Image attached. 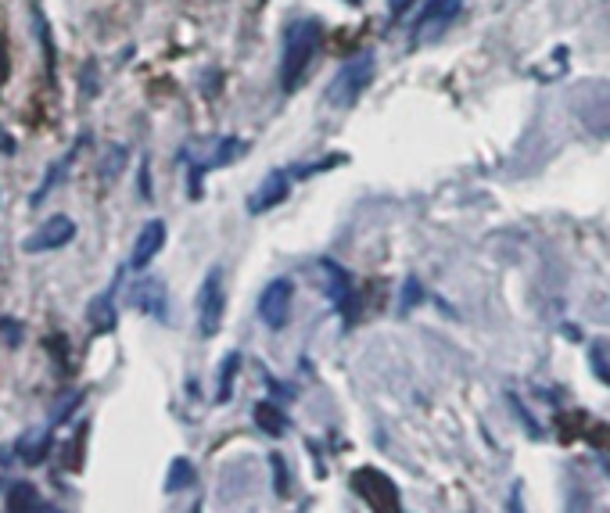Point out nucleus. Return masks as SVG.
I'll use <instances>...</instances> for the list:
<instances>
[{
	"mask_svg": "<svg viewBox=\"0 0 610 513\" xmlns=\"http://www.w3.org/2000/svg\"><path fill=\"white\" fill-rule=\"evenodd\" d=\"M320 40H323V26L316 18H295L288 26V44H284V61H280V87L288 94L305 83L312 55L320 51Z\"/></svg>",
	"mask_w": 610,
	"mask_h": 513,
	"instance_id": "obj_1",
	"label": "nucleus"
},
{
	"mask_svg": "<svg viewBox=\"0 0 610 513\" xmlns=\"http://www.w3.org/2000/svg\"><path fill=\"white\" fill-rule=\"evenodd\" d=\"M223 313H227V284H223V270L212 266L208 277L201 281V291H198V331H201V338L219 334Z\"/></svg>",
	"mask_w": 610,
	"mask_h": 513,
	"instance_id": "obj_2",
	"label": "nucleus"
},
{
	"mask_svg": "<svg viewBox=\"0 0 610 513\" xmlns=\"http://www.w3.org/2000/svg\"><path fill=\"white\" fill-rule=\"evenodd\" d=\"M370 79H373V55L352 57V61L341 65V72L334 76V83H330V90H327V101H330L334 108L356 105V97L370 87Z\"/></svg>",
	"mask_w": 610,
	"mask_h": 513,
	"instance_id": "obj_3",
	"label": "nucleus"
},
{
	"mask_svg": "<svg viewBox=\"0 0 610 513\" xmlns=\"http://www.w3.org/2000/svg\"><path fill=\"white\" fill-rule=\"evenodd\" d=\"M352 488L356 496L366 499L370 510H381V513H399V488L391 485V477H384L381 470L373 467H360L352 474Z\"/></svg>",
	"mask_w": 610,
	"mask_h": 513,
	"instance_id": "obj_4",
	"label": "nucleus"
},
{
	"mask_svg": "<svg viewBox=\"0 0 610 513\" xmlns=\"http://www.w3.org/2000/svg\"><path fill=\"white\" fill-rule=\"evenodd\" d=\"M291 294H295V287H291L288 277H277V281H269V284L262 287V294H259V316H262V323L269 331H280L288 323V316H291Z\"/></svg>",
	"mask_w": 610,
	"mask_h": 513,
	"instance_id": "obj_5",
	"label": "nucleus"
},
{
	"mask_svg": "<svg viewBox=\"0 0 610 513\" xmlns=\"http://www.w3.org/2000/svg\"><path fill=\"white\" fill-rule=\"evenodd\" d=\"M72 237H76V223H72L68 216H51L44 227H36L25 241H22V248H25L29 255H40V251L65 248Z\"/></svg>",
	"mask_w": 610,
	"mask_h": 513,
	"instance_id": "obj_6",
	"label": "nucleus"
},
{
	"mask_svg": "<svg viewBox=\"0 0 610 513\" xmlns=\"http://www.w3.org/2000/svg\"><path fill=\"white\" fill-rule=\"evenodd\" d=\"M460 7H463V0H431L427 11L417 18V26H413V40H434V36H442V33L456 22Z\"/></svg>",
	"mask_w": 610,
	"mask_h": 513,
	"instance_id": "obj_7",
	"label": "nucleus"
},
{
	"mask_svg": "<svg viewBox=\"0 0 610 513\" xmlns=\"http://www.w3.org/2000/svg\"><path fill=\"white\" fill-rule=\"evenodd\" d=\"M129 302H133V309H140V313H147L151 320H166V284L158 281V277H144V281H137V284L129 287Z\"/></svg>",
	"mask_w": 610,
	"mask_h": 513,
	"instance_id": "obj_8",
	"label": "nucleus"
},
{
	"mask_svg": "<svg viewBox=\"0 0 610 513\" xmlns=\"http://www.w3.org/2000/svg\"><path fill=\"white\" fill-rule=\"evenodd\" d=\"M162 244H166V223H162V220L144 223V230H140V233H137V241H133L129 266H133V270H147V266H151V259L162 251Z\"/></svg>",
	"mask_w": 610,
	"mask_h": 513,
	"instance_id": "obj_9",
	"label": "nucleus"
},
{
	"mask_svg": "<svg viewBox=\"0 0 610 513\" xmlns=\"http://www.w3.org/2000/svg\"><path fill=\"white\" fill-rule=\"evenodd\" d=\"M288 190H291V176H288L284 169L269 172V176L262 180V187L248 198V212H251V216H259V212H266V209L280 205V201L288 198Z\"/></svg>",
	"mask_w": 610,
	"mask_h": 513,
	"instance_id": "obj_10",
	"label": "nucleus"
},
{
	"mask_svg": "<svg viewBox=\"0 0 610 513\" xmlns=\"http://www.w3.org/2000/svg\"><path fill=\"white\" fill-rule=\"evenodd\" d=\"M55 435H51V427H33V431H25L18 442H15V457L22 459V463H29V467H36V463H44L47 453H51V442Z\"/></svg>",
	"mask_w": 610,
	"mask_h": 513,
	"instance_id": "obj_11",
	"label": "nucleus"
},
{
	"mask_svg": "<svg viewBox=\"0 0 610 513\" xmlns=\"http://www.w3.org/2000/svg\"><path fill=\"white\" fill-rule=\"evenodd\" d=\"M320 277L327 281V294H330V302L338 305V309H345L349 313V298H352V287H349V277H345V270L334 262V259H320Z\"/></svg>",
	"mask_w": 610,
	"mask_h": 513,
	"instance_id": "obj_12",
	"label": "nucleus"
},
{
	"mask_svg": "<svg viewBox=\"0 0 610 513\" xmlns=\"http://www.w3.org/2000/svg\"><path fill=\"white\" fill-rule=\"evenodd\" d=\"M7 510L15 513H51L55 507L47 499H40V492L29 485V481H18L7 488Z\"/></svg>",
	"mask_w": 610,
	"mask_h": 513,
	"instance_id": "obj_13",
	"label": "nucleus"
},
{
	"mask_svg": "<svg viewBox=\"0 0 610 513\" xmlns=\"http://www.w3.org/2000/svg\"><path fill=\"white\" fill-rule=\"evenodd\" d=\"M86 320L97 334H112L116 323H119V313H116V302H112V291H101L90 305H86Z\"/></svg>",
	"mask_w": 610,
	"mask_h": 513,
	"instance_id": "obj_14",
	"label": "nucleus"
},
{
	"mask_svg": "<svg viewBox=\"0 0 610 513\" xmlns=\"http://www.w3.org/2000/svg\"><path fill=\"white\" fill-rule=\"evenodd\" d=\"M79 148H83V140H79V144H76V148H72V151H68V155H65L61 162H55L51 169L44 172V180H40V187H36V190H33V198H29L33 205H44V198H47V194H51V190L58 187V183H61V176H65V172H68V166L76 162V151H79Z\"/></svg>",
	"mask_w": 610,
	"mask_h": 513,
	"instance_id": "obj_15",
	"label": "nucleus"
},
{
	"mask_svg": "<svg viewBox=\"0 0 610 513\" xmlns=\"http://www.w3.org/2000/svg\"><path fill=\"white\" fill-rule=\"evenodd\" d=\"M255 424H259L266 435H284V431H288V416H284L273 402H259V405H255Z\"/></svg>",
	"mask_w": 610,
	"mask_h": 513,
	"instance_id": "obj_16",
	"label": "nucleus"
},
{
	"mask_svg": "<svg viewBox=\"0 0 610 513\" xmlns=\"http://www.w3.org/2000/svg\"><path fill=\"white\" fill-rule=\"evenodd\" d=\"M126 159H129V155H126V148H122V144H108V148H105V155H101V162H97V176H101L105 183H112V180L126 169Z\"/></svg>",
	"mask_w": 610,
	"mask_h": 513,
	"instance_id": "obj_17",
	"label": "nucleus"
},
{
	"mask_svg": "<svg viewBox=\"0 0 610 513\" xmlns=\"http://www.w3.org/2000/svg\"><path fill=\"white\" fill-rule=\"evenodd\" d=\"M33 26H36V36H40V47H44V57H47V79L55 83V40H51V26L44 22L40 7L33 4Z\"/></svg>",
	"mask_w": 610,
	"mask_h": 513,
	"instance_id": "obj_18",
	"label": "nucleus"
},
{
	"mask_svg": "<svg viewBox=\"0 0 610 513\" xmlns=\"http://www.w3.org/2000/svg\"><path fill=\"white\" fill-rule=\"evenodd\" d=\"M241 370V352H230L223 359V370H219V392H216V402H230V388H234V377Z\"/></svg>",
	"mask_w": 610,
	"mask_h": 513,
	"instance_id": "obj_19",
	"label": "nucleus"
},
{
	"mask_svg": "<svg viewBox=\"0 0 610 513\" xmlns=\"http://www.w3.org/2000/svg\"><path fill=\"white\" fill-rule=\"evenodd\" d=\"M194 485V463L190 459H173L169 467V477H166V492H180V488H190Z\"/></svg>",
	"mask_w": 610,
	"mask_h": 513,
	"instance_id": "obj_20",
	"label": "nucleus"
},
{
	"mask_svg": "<svg viewBox=\"0 0 610 513\" xmlns=\"http://www.w3.org/2000/svg\"><path fill=\"white\" fill-rule=\"evenodd\" d=\"M269 463H273V470H277V492H284V488H288V481H284V459L269 457Z\"/></svg>",
	"mask_w": 610,
	"mask_h": 513,
	"instance_id": "obj_21",
	"label": "nucleus"
},
{
	"mask_svg": "<svg viewBox=\"0 0 610 513\" xmlns=\"http://www.w3.org/2000/svg\"><path fill=\"white\" fill-rule=\"evenodd\" d=\"M140 194H144V198H151V180H147V162H144V169H140Z\"/></svg>",
	"mask_w": 610,
	"mask_h": 513,
	"instance_id": "obj_22",
	"label": "nucleus"
},
{
	"mask_svg": "<svg viewBox=\"0 0 610 513\" xmlns=\"http://www.w3.org/2000/svg\"><path fill=\"white\" fill-rule=\"evenodd\" d=\"M0 151H4V155H11V151H15V140L4 133V126H0Z\"/></svg>",
	"mask_w": 610,
	"mask_h": 513,
	"instance_id": "obj_23",
	"label": "nucleus"
},
{
	"mask_svg": "<svg viewBox=\"0 0 610 513\" xmlns=\"http://www.w3.org/2000/svg\"><path fill=\"white\" fill-rule=\"evenodd\" d=\"M410 4H413V0H391V15H395V18H399V15H402V11H406V7H410Z\"/></svg>",
	"mask_w": 610,
	"mask_h": 513,
	"instance_id": "obj_24",
	"label": "nucleus"
}]
</instances>
